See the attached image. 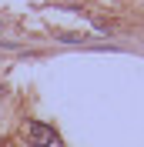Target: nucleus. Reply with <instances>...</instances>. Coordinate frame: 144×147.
Returning <instances> with one entry per match:
<instances>
[{
    "instance_id": "1",
    "label": "nucleus",
    "mask_w": 144,
    "mask_h": 147,
    "mask_svg": "<svg viewBox=\"0 0 144 147\" xmlns=\"http://www.w3.org/2000/svg\"><path fill=\"white\" fill-rule=\"evenodd\" d=\"M50 140H54V130L47 124H30V144L34 147H47Z\"/></svg>"
}]
</instances>
